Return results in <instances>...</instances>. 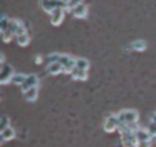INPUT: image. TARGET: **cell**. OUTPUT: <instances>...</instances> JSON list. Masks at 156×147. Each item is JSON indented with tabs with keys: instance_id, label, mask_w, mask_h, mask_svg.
<instances>
[{
	"instance_id": "cell-1",
	"label": "cell",
	"mask_w": 156,
	"mask_h": 147,
	"mask_svg": "<svg viewBox=\"0 0 156 147\" xmlns=\"http://www.w3.org/2000/svg\"><path fill=\"white\" fill-rule=\"evenodd\" d=\"M116 115H118V120H119V127L133 125V124L139 122V114H138V110H134V109H124L119 114H116Z\"/></svg>"
},
{
	"instance_id": "cell-2",
	"label": "cell",
	"mask_w": 156,
	"mask_h": 147,
	"mask_svg": "<svg viewBox=\"0 0 156 147\" xmlns=\"http://www.w3.org/2000/svg\"><path fill=\"white\" fill-rule=\"evenodd\" d=\"M39 5H41V9L47 13H51L52 10H55V9H64L66 10V2H62V0H41Z\"/></svg>"
},
{
	"instance_id": "cell-3",
	"label": "cell",
	"mask_w": 156,
	"mask_h": 147,
	"mask_svg": "<svg viewBox=\"0 0 156 147\" xmlns=\"http://www.w3.org/2000/svg\"><path fill=\"white\" fill-rule=\"evenodd\" d=\"M14 74H15L14 67H12L10 63L5 62L4 65L0 67V85H7V84H10V79H12Z\"/></svg>"
},
{
	"instance_id": "cell-4",
	"label": "cell",
	"mask_w": 156,
	"mask_h": 147,
	"mask_svg": "<svg viewBox=\"0 0 156 147\" xmlns=\"http://www.w3.org/2000/svg\"><path fill=\"white\" fill-rule=\"evenodd\" d=\"M41 85V79H39V75H35V74H27L24 79V82L20 84V90L22 92H25L27 89H30V87H39Z\"/></svg>"
},
{
	"instance_id": "cell-5",
	"label": "cell",
	"mask_w": 156,
	"mask_h": 147,
	"mask_svg": "<svg viewBox=\"0 0 156 147\" xmlns=\"http://www.w3.org/2000/svg\"><path fill=\"white\" fill-rule=\"evenodd\" d=\"M69 12L72 13V17H76V19H79V20H86L87 19V15H89V7L86 5L84 2L82 3H79V5H76V7H72Z\"/></svg>"
},
{
	"instance_id": "cell-6",
	"label": "cell",
	"mask_w": 156,
	"mask_h": 147,
	"mask_svg": "<svg viewBox=\"0 0 156 147\" xmlns=\"http://www.w3.org/2000/svg\"><path fill=\"white\" fill-rule=\"evenodd\" d=\"M29 29L27 23H24L20 19H9V25H7V30H10L14 35H17L19 32H22V30Z\"/></svg>"
},
{
	"instance_id": "cell-7",
	"label": "cell",
	"mask_w": 156,
	"mask_h": 147,
	"mask_svg": "<svg viewBox=\"0 0 156 147\" xmlns=\"http://www.w3.org/2000/svg\"><path fill=\"white\" fill-rule=\"evenodd\" d=\"M51 23L54 27H59L62 22H64V19H66V10L64 9H55V10H52L51 13Z\"/></svg>"
},
{
	"instance_id": "cell-8",
	"label": "cell",
	"mask_w": 156,
	"mask_h": 147,
	"mask_svg": "<svg viewBox=\"0 0 156 147\" xmlns=\"http://www.w3.org/2000/svg\"><path fill=\"white\" fill-rule=\"evenodd\" d=\"M59 63L64 67V74H69V70L74 69V57L72 55H67V53H61L59 55Z\"/></svg>"
},
{
	"instance_id": "cell-9",
	"label": "cell",
	"mask_w": 156,
	"mask_h": 147,
	"mask_svg": "<svg viewBox=\"0 0 156 147\" xmlns=\"http://www.w3.org/2000/svg\"><path fill=\"white\" fill-rule=\"evenodd\" d=\"M119 127V120H118V115L116 114H111V115L106 117L104 120V130L106 132H114V130H118Z\"/></svg>"
},
{
	"instance_id": "cell-10",
	"label": "cell",
	"mask_w": 156,
	"mask_h": 147,
	"mask_svg": "<svg viewBox=\"0 0 156 147\" xmlns=\"http://www.w3.org/2000/svg\"><path fill=\"white\" fill-rule=\"evenodd\" d=\"M15 42H17L19 47H27L29 43H30V32H29V29L22 30V32H19L17 35H15Z\"/></svg>"
},
{
	"instance_id": "cell-11",
	"label": "cell",
	"mask_w": 156,
	"mask_h": 147,
	"mask_svg": "<svg viewBox=\"0 0 156 147\" xmlns=\"http://www.w3.org/2000/svg\"><path fill=\"white\" fill-rule=\"evenodd\" d=\"M89 70H81V69H71L69 70V75H71V79H74V80H81V82H84V80H87V77H89Z\"/></svg>"
},
{
	"instance_id": "cell-12",
	"label": "cell",
	"mask_w": 156,
	"mask_h": 147,
	"mask_svg": "<svg viewBox=\"0 0 156 147\" xmlns=\"http://www.w3.org/2000/svg\"><path fill=\"white\" fill-rule=\"evenodd\" d=\"M146 49H148L146 40H134L129 45H126V50H134V52H144Z\"/></svg>"
},
{
	"instance_id": "cell-13",
	"label": "cell",
	"mask_w": 156,
	"mask_h": 147,
	"mask_svg": "<svg viewBox=\"0 0 156 147\" xmlns=\"http://www.w3.org/2000/svg\"><path fill=\"white\" fill-rule=\"evenodd\" d=\"M15 139V129L12 125H9L7 129H4L0 132V144L7 142V140H14Z\"/></svg>"
},
{
	"instance_id": "cell-14",
	"label": "cell",
	"mask_w": 156,
	"mask_h": 147,
	"mask_svg": "<svg viewBox=\"0 0 156 147\" xmlns=\"http://www.w3.org/2000/svg\"><path fill=\"white\" fill-rule=\"evenodd\" d=\"M136 140L151 142V140H153V135L148 132V129H144V127H138V129H136Z\"/></svg>"
},
{
	"instance_id": "cell-15",
	"label": "cell",
	"mask_w": 156,
	"mask_h": 147,
	"mask_svg": "<svg viewBox=\"0 0 156 147\" xmlns=\"http://www.w3.org/2000/svg\"><path fill=\"white\" fill-rule=\"evenodd\" d=\"M24 94V99L27 100V102H35L39 97V87H30V89H27Z\"/></svg>"
},
{
	"instance_id": "cell-16",
	"label": "cell",
	"mask_w": 156,
	"mask_h": 147,
	"mask_svg": "<svg viewBox=\"0 0 156 147\" xmlns=\"http://www.w3.org/2000/svg\"><path fill=\"white\" fill-rule=\"evenodd\" d=\"M47 74H51V75L64 74V67H62L59 62H51V63H47Z\"/></svg>"
},
{
	"instance_id": "cell-17",
	"label": "cell",
	"mask_w": 156,
	"mask_h": 147,
	"mask_svg": "<svg viewBox=\"0 0 156 147\" xmlns=\"http://www.w3.org/2000/svg\"><path fill=\"white\" fill-rule=\"evenodd\" d=\"M74 67L81 70H89V60L84 57H74Z\"/></svg>"
},
{
	"instance_id": "cell-18",
	"label": "cell",
	"mask_w": 156,
	"mask_h": 147,
	"mask_svg": "<svg viewBox=\"0 0 156 147\" xmlns=\"http://www.w3.org/2000/svg\"><path fill=\"white\" fill-rule=\"evenodd\" d=\"M14 39H15V35L10 32V30H7V29H5L4 32H0V40H2L4 43H10Z\"/></svg>"
},
{
	"instance_id": "cell-19",
	"label": "cell",
	"mask_w": 156,
	"mask_h": 147,
	"mask_svg": "<svg viewBox=\"0 0 156 147\" xmlns=\"http://www.w3.org/2000/svg\"><path fill=\"white\" fill-rule=\"evenodd\" d=\"M25 75H27V74H17L15 72L14 75H12V79H10V84H14V85H20V84L24 82Z\"/></svg>"
},
{
	"instance_id": "cell-20",
	"label": "cell",
	"mask_w": 156,
	"mask_h": 147,
	"mask_svg": "<svg viewBox=\"0 0 156 147\" xmlns=\"http://www.w3.org/2000/svg\"><path fill=\"white\" fill-rule=\"evenodd\" d=\"M146 129H148V132L153 135V139H156V119L149 120V124H148V127H146Z\"/></svg>"
},
{
	"instance_id": "cell-21",
	"label": "cell",
	"mask_w": 156,
	"mask_h": 147,
	"mask_svg": "<svg viewBox=\"0 0 156 147\" xmlns=\"http://www.w3.org/2000/svg\"><path fill=\"white\" fill-rule=\"evenodd\" d=\"M9 125H10V119H9L7 115H2L0 117V132H2L4 129H7Z\"/></svg>"
},
{
	"instance_id": "cell-22",
	"label": "cell",
	"mask_w": 156,
	"mask_h": 147,
	"mask_svg": "<svg viewBox=\"0 0 156 147\" xmlns=\"http://www.w3.org/2000/svg\"><path fill=\"white\" fill-rule=\"evenodd\" d=\"M9 19H10V17H7V15H2V17H0V32H4V30L7 29Z\"/></svg>"
},
{
	"instance_id": "cell-23",
	"label": "cell",
	"mask_w": 156,
	"mask_h": 147,
	"mask_svg": "<svg viewBox=\"0 0 156 147\" xmlns=\"http://www.w3.org/2000/svg\"><path fill=\"white\" fill-rule=\"evenodd\" d=\"M84 0H67V3H66V12L67 10H71L72 7H76V5H79V3H82Z\"/></svg>"
},
{
	"instance_id": "cell-24",
	"label": "cell",
	"mask_w": 156,
	"mask_h": 147,
	"mask_svg": "<svg viewBox=\"0 0 156 147\" xmlns=\"http://www.w3.org/2000/svg\"><path fill=\"white\" fill-rule=\"evenodd\" d=\"M44 60H45V57H44V55H39V53L34 57V62L37 63V65H41V63H44Z\"/></svg>"
},
{
	"instance_id": "cell-25",
	"label": "cell",
	"mask_w": 156,
	"mask_h": 147,
	"mask_svg": "<svg viewBox=\"0 0 156 147\" xmlns=\"http://www.w3.org/2000/svg\"><path fill=\"white\" fill-rule=\"evenodd\" d=\"M136 147H151V142H144V140H138Z\"/></svg>"
},
{
	"instance_id": "cell-26",
	"label": "cell",
	"mask_w": 156,
	"mask_h": 147,
	"mask_svg": "<svg viewBox=\"0 0 156 147\" xmlns=\"http://www.w3.org/2000/svg\"><path fill=\"white\" fill-rule=\"evenodd\" d=\"M4 63H5V55H4L2 52H0V67L4 65Z\"/></svg>"
},
{
	"instance_id": "cell-27",
	"label": "cell",
	"mask_w": 156,
	"mask_h": 147,
	"mask_svg": "<svg viewBox=\"0 0 156 147\" xmlns=\"http://www.w3.org/2000/svg\"><path fill=\"white\" fill-rule=\"evenodd\" d=\"M151 119H156V112H154V114H153V117H151Z\"/></svg>"
},
{
	"instance_id": "cell-28",
	"label": "cell",
	"mask_w": 156,
	"mask_h": 147,
	"mask_svg": "<svg viewBox=\"0 0 156 147\" xmlns=\"http://www.w3.org/2000/svg\"><path fill=\"white\" fill-rule=\"evenodd\" d=\"M0 100H2V99H0Z\"/></svg>"
}]
</instances>
